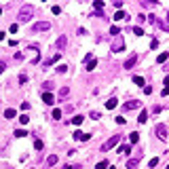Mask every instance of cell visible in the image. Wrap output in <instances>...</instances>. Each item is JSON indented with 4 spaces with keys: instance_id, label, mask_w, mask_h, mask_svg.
Here are the masks:
<instances>
[{
    "instance_id": "21",
    "label": "cell",
    "mask_w": 169,
    "mask_h": 169,
    "mask_svg": "<svg viewBox=\"0 0 169 169\" xmlns=\"http://www.w3.org/2000/svg\"><path fill=\"white\" fill-rule=\"evenodd\" d=\"M93 6L97 8V11H104V0H95V2H93Z\"/></svg>"
},
{
    "instance_id": "35",
    "label": "cell",
    "mask_w": 169,
    "mask_h": 169,
    "mask_svg": "<svg viewBox=\"0 0 169 169\" xmlns=\"http://www.w3.org/2000/svg\"><path fill=\"white\" fill-rule=\"evenodd\" d=\"M133 34H135V36H142V34H144V30H142V28H133Z\"/></svg>"
},
{
    "instance_id": "2",
    "label": "cell",
    "mask_w": 169,
    "mask_h": 169,
    "mask_svg": "<svg viewBox=\"0 0 169 169\" xmlns=\"http://www.w3.org/2000/svg\"><path fill=\"white\" fill-rule=\"evenodd\" d=\"M140 106H142L140 100H131V102H125V104H123V110H125V112H129V110H137Z\"/></svg>"
},
{
    "instance_id": "38",
    "label": "cell",
    "mask_w": 169,
    "mask_h": 169,
    "mask_svg": "<svg viewBox=\"0 0 169 169\" xmlns=\"http://www.w3.org/2000/svg\"><path fill=\"white\" fill-rule=\"evenodd\" d=\"M116 123H119V125H125V123H127V121H125V119H123V116H116Z\"/></svg>"
},
{
    "instance_id": "17",
    "label": "cell",
    "mask_w": 169,
    "mask_h": 169,
    "mask_svg": "<svg viewBox=\"0 0 169 169\" xmlns=\"http://www.w3.org/2000/svg\"><path fill=\"white\" fill-rule=\"evenodd\" d=\"M129 15H125L123 11H116V15H114V21H121V19H127Z\"/></svg>"
},
{
    "instance_id": "9",
    "label": "cell",
    "mask_w": 169,
    "mask_h": 169,
    "mask_svg": "<svg viewBox=\"0 0 169 169\" xmlns=\"http://www.w3.org/2000/svg\"><path fill=\"white\" fill-rule=\"evenodd\" d=\"M66 44H68V38H66V36H59V38H57V42H55V47L61 51V49H66Z\"/></svg>"
},
{
    "instance_id": "14",
    "label": "cell",
    "mask_w": 169,
    "mask_h": 169,
    "mask_svg": "<svg viewBox=\"0 0 169 169\" xmlns=\"http://www.w3.org/2000/svg\"><path fill=\"white\" fill-rule=\"evenodd\" d=\"M57 59H59V53H57V55H53V57H49V59H44V64H42V66H44V68H49L51 64H55Z\"/></svg>"
},
{
    "instance_id": "28",
    "label": "cell",
    "mask_w": 169,
    "mask_h": 169,
    "mask_svg": "<svg viewBox=\"0 0 169 169\" xmlns=\"http://www.w3.org/2000/svg\"><path fill=\"white\" fill-rule=\"evenodd\" d=\"M119 152L127 154V152H131V148H129V146H119Z\"/></svg>"
},
{
    "instance_id": "24",
    "label": "cell",
    "mask_w": 169,
    "mask_h": 169,
    "mask_svg": "<svg viewBox=\"0 0 169 169\" xmlns=\"http://www.w3.org/2000/svg\"><path fill=\"white\" fill-rule=\"evenodd\" d=\"M59 97H61V100L68 97V87H61V89H59Z\"/></svg>"
},
{
    "instance_id": "34",
    "label": "cell",
    "mask_w": 169,
    "mask_h": 169,
    "mask_svg": "<svg viewBox=\"0 0 169 169\" xmlns=\"http://www.w3.org/2000/svg\"><path fill=\"white\" fill-rule=\"evenodd\" d=\"M61 169H81V165H68V163H66Z\"/></svg>"
},
{
    "instance_id": "8",
    "label": "cell",
    "mask_w": 169,
    "mask_h": 169,
    "mask_svg": "<svg viewBox=\"0 0 169 169\" xmlns=\"http://www.w3.org/2000/svg\"><path fill=\"white\" fill-rule=\"evenodd\" d=\"M42 102L53 106V104H55V97H53V93H42Z\"/></svg>"
},
{
    "instance_id": "20",
    "label": "cell",
    "mask_w": 169,
    "mask_h": 169,
    "mask_svg": "<svg viewBox=\"0 0 169 169\" xmlns=\"http://www.w3.org/2000/svg\"><path fill=\"white\" fill-rule=\"evenodd\" d=\"M137 121H140V123H146V121H148V112H146V110H142V112H140V116H137Z\"/></svg>"
},
{
    "instance_id": "5",
    "label": "cell",
    "mask_w": 169,
    "mask_h": 169,
    "mask_svg": "<svg viewBox=\"0 0 169 169\" xmlns=\"http://www.w3.org/2000/svg\"><path fill=\"white\" fill-rule=\"evenodd\" d=\"M154 133H156V137H158V140H163V142L167 140V127H165V125H156Z\"/></svg>"
},
{
    "instance_id": "22",
    "label": "cell",
    "mask_w": 169,
    "mask_h": 169,
    "mask_svg": "<svg viewBox=\"0 0 169 169\" xmlns=\"http://www.w3.org/2000/svg\"><path fill=\"white\" fill-rule=\"evenodd\" d=\"M110 34H112L114 38H116V36H121V30L116 28V25H112V28H110Z\"/></svg>"
},
{
    "instance_id": "45",
    "label": "cell",
    "mask_w": 169,
    "mask_h": 169,
    "mask_svg": "<svg viewBox=\"0 0 169 169\" xmlns=\"http://www.w3.org/2000/svg\"><path fill=\"white\" fill-rule=\"evenodd\" d=\"M165 169H169V165H167V167H165Z\"/></svg>"
},
{
    "instance_id": "12",
    "label": "cell",
    "mask_w": 169,
    "mask_h": 169,
    "mask_svg": "<svg viewBox=\"0 0 169 169\" xmlns=\"http://www.w3.org/2000/svg\"><path fill=\"white\" fill-rule=\"evenodd\" d=\"M116 104H119L116 97H110V100L106 102V108H108V110H114V108H116Z\"/></svg>"
},
{
    "instance_id": "15",
    "label": "cell",
    "mask_w": 169,
    "mask_h": 169,
    "mask_svg": "<svg viewBox=\"0 0 169 169\" xmlns=\"http://www.w3.org/2000/svg\"><path fill=\"white\" fill-rule=\"evenodd\" d=\"M55 163H57V154H49V156H47V165H49V167H53Z\"/></svg>"
},
{
    "instance_id": "16",
    "label": "cell",
    "mask_w": 169,
    "mask_h": 169,
    "mask_svg": "<svg viewBox=\"0 0 169 169\" xmlns=\"http://www.w3.org/2000/svg\"><path fill=\"white\" fill-rule=\"evenodd\" d=\"M129 140H131V144H137V142H140V133H137V131L129 133Z\"/></svg>"
},
{
    "instance_id": "41",
    "label": "cell",
    "mask_w": 169,
    "mask_h": 169,
    "mask_svg": "<svg viewBox=\"0 0 169 169\" xmlns=\"http://www.w3.org/2000/svg\"><path fill=\"white\" fill-rule=\"evenodd\" d=\"M4 40V32H0V42H2Z\"/></svg>"
},
{
    "instance_id": "43",
    "label": "cell",
    "mask_w": 169,
    "mask_h": 169,
    "mask_svg": "<svg viewBox=\"0 0 169 169\" xmlns=\"http://www.w3.org/2000/svg\"><path fill=\"white\" fill-rule=\"evenodd\" d=\"M165 70H167V72H169V64H167V68H165Z\"/></svg>"
},
{
    "instance_id": "37",
    "label": "cell",
    "mask_w": 169,
    "mask_h": 169,
    "mask_svg": "<svg viewBox=\"0 0 169 169\" xmlns=\"http://www.w3.org/2000/svg\"><path fill=\"white\" fill-rule=\"evenodd\" d=\"M66 70H68V66H59V68H57V72H59V74H64Z\"/></svg>"
},
{
    "instance_id": "33",
    "label": "cell",
    "mask_w": 169,
    "mask_h": 169,
    "mask_svg": "<svg viewBox=\"0 0 169 169\" xmlns=\"http://www.w3.org/2000/svg\"><path fill=\"white\" fill-rule=\"evenodd\" d=\"M51 87H53V83H49V81L44 83V85H42V89H44V93H49V89H51Z\"/></svg>"
},
{
    "instance_id": "26",
    "label": "cell",
    "mask_w": 169,
    "mask_h": 169,
    "mask_svg": "<svg viewBox=\"0 0 169 169\" xmlns=\"http://www.w3.org/2000/svg\"><path fill=\"white\" fill-rule=\"evenodd\" d=\"M53 119H55V121H59V119H61V110H59V108L53 110Z\"/></svg>"
},
{
    "instance_id": "1",
    "label": "cell",
    "mask_w": 169,
    "mask_h": 169,
    "mask_svg": "<svg viewBox=\"0 0 169 169\" xmlns=\"http://www.w3.org/2000/svg\"><path fill=\"white\" fill-rule=\"evenodd\" d=\"M32 17H34V6H32V4H23V6L19 8V13H17V19H19L21 23L30 21Z\"/></svg>"
},
{
    "instance_id": "18",
    "label": "cell",
    "mask_w": 169,
    "mask_h": 169,
    "mask_svg": "<svg viewBox=\"0 0 169 169\" xmlns=\"http://www.w3.org/2000/svg\"><path fill=\"white\" fill-rule=\"evenodd\" d=\"M167 59H169V53H161V55L156 57V61H158V64H165Z\"/></svg>"
},
{
    "instance_id": "31",
    "label": "cell",
    "mask_w": 169,
    "mask_h": 169,
    "mask_svg": "<svg viewBox=\"0 0 169 169\" xmlns=\"http://www.w3.org/2000/svg\"><path fill=\"white\" fill-rule=\"evenodd\" d=\"M15 135H17V137H25V135H28V133H25L23 129H17V131H15Z\"/></svg>"
},
{
    "instance_id": "4",
    "label": "cell",
    "mask_w": 169,
    "mask_h": 169,
    "mask_svg": "<svg viewBox=\"0 0 169 169\" xmlns=\"http://www.w3.org/2000/svg\"><path fill=\"white\" fill-rule=\"evenodd\" d=\"M32 30L34 32H47V30H51V23L49 21H38V23H34Z\"/></svg>"
},
{
    "instance_id": "32",
    "label": "cell",
    "mask_w": 169,
    "mask_h": 169,
    "mask_svg": "<svg viewBox=\"0 0 169 169\" xmlns=\"http://www.w3.org/2000/svg\"><path fill=\"white\" fill-rule=\"evenodd\" d=\"M34 148H36V150H42V142H40V140H34Z\"/></svg>"
},
{
    "instance_id": "25",
    "label": "cell",
    "mask_w": 169,
    "mask_h": 169,
    "mask_svg": "<svg viewBox=\"0 0 169 169\" xmlns=\"http://www.w3.org/2000/svg\"><path fill=\"white\" fill-rule=\"evenodd\" d=\"M28 121H30L28 114H21V116H19V123H21V125H28Z\"/></svg>"
},
{
    "instance_id": "27",
    "label": "cell",
    "mask_w": 169,
    "mask_h": 169,
    "mask_svg": "<svg viewBox=\"0 0 169 169\" xmlns=\"http://www.w3.org/2000/svg\"><path fill=\"white\" fill-rule=\"evenodd\" d=\"M106 167H108V161H100L95 165V169H106Z\"/></svg>"
},
{
    "instance_id": "30",
    "label": "cell",
    "mask_w": 169,
    "mask_h": 169,
    "mask_svg": "<svg viewBox=\"0 0 169 169\" xmlns=\"http://www.w3.org/2000/svg\"><path fill=\"white\" fill-rule=\"evenodd\" d=\"M133 83H135V85H144V78H142V76H133Z\"/></svg>"
},
{
    "instance_id": "29",
    "label": "cell",
    "mask_w": 169,
    "mask_h": 169,
    "mask_svg": "<svg viewBox=\"0 0 169 169\" xmlns=\"http://www.w3.org/2000/svg\"><path fill=\"white\" fill-rule=\"evenodd\" d=\"M156 165H158V158H150V161H148V167H150V169L156 167Z\"/></svg>"
},
{
    "instance_id": "11",
    "label": "cell",
    "mask_w": 169,
    "mask_h": 169,
    "mask_svg": "<svg viewBox=\"0 0 169 169\" xmlns=\"http://www.w3.org/2000/svg\"><path fill=\"white\" fill-rule=\"evenodd\" d=\"M137 163H140V156L129 158V161H127V169H137Z\"/></svg>"
},
{
    "instance_id": "42",
    "label": "cell",
    "mask_w": 169,
    "mask_h": 169,
    "mask_svg": "<svg viewBox=\"0 0 169 169\" xmlns=\"http://www.w3.org/2000/svg\"><path fill=\"white\" fill-rule=\"evenodd\" d=\"M106 169H116V167H112V165H108V167H106Z\"/></svg>"
},
{
    "instance_id": "39",
    "label": "cell",
    "mask_w": 169,
    "mask_h": 169,
    "mask_svg": "<svg viewBox=\"0 0 169 169\" xmlns=\"http://www.w3.org/2000/svg\"><path fill=\"white\" fill-rule=\"evenodd\" d=\"M4 68H6V64H4V61H0V74L4 72Z\"/></svg>"
},
{
    "instance_id": "13",
    "label": "cell",
    "mask_w": 169,
    "mask_h": 169,
    "mask_svg": "<svg viewBox=\"0 0 169 169\" xmlns=\"http://www.w3.org/2000/svg\"><path fill=\"white\" fill-rule=\"evenodd\" d=\"M95 68H97V61H95V59H89V61H87V66H85L87 72H93Z\"/></svg>"
},
{
    "instance_id": "36",
    "label": "cell",
    "mask_w": 169,
    "mask_h": 169,
    "mask_svg": "<svg viewBox=\"0 0 169 169\" xmlns=\"http://www.w3.org/2000/svg\"><path fill=\"white\" fill-rule=\"evenodd\" d=\"M121 6H123V2H121V0H114V8H116V11H119Z\"/></svg>"
},
{
    "instance_id": "44",
    "label": "cell",
    "mask_w": 169,
    "mask_h": 169,
    "mask_svg": "<svg viewBox=\"0 0 169 169\" xmlns=\"http://www.w3.org/2000/svg\"><path fill=\"white\" fill-rule=\"evenodd\" d=\"M0 15H2V8H0Z\"/></svg>"
},
{
    "instance_id": "19",
    "label": "cell",
    "mask_w": 169,
    "mask_h": 169,
    "mask_svg": "<svg viewBox=\"0 0 169 169\" xmlns=\"http://www.w3.org/2000/svg\"><path fill=\"white\" fill-rule=\"evenodd\" d=\"M15 116H17V112H15V110H11V108L4 110V119H15Z\"/></svg>"
},
{
    "instance_id": "3",
    "label": "cell",
    "mask_w": 169,
    "mask_h": 169,
    "mask_svg": "<svg viewBox=\"0 0 169 169\" xmlns=\"http://www.w3.org/2000/svg\"><path fill=\"white\" fill-rule=\"evenodd\" d=\"M119 137H121V135H112V137H110V140L102 146V152H106V150H110V148H114V146H116V144H119Z\"/></svg>"
},
{
    "instance_id": "6",
    "label": "cell",
    "mask_w": 169,
    "mask_h": 169,
    "mask_svg": "<svg viewBox=\"0 0 169 169\" xmlns=\"http://www.w3.org/2000/svg\"><path fill=\"white\" fill-rule=\"evenodd\" d=\"M123 47H125V44H123V38L116 36V38H114V42H112V53H121Z\"/></svg>"
},
{
    "instance_id": "40",
    "label": "cell",
    "mask_w": 169,
    "mask_h": 169,
    "mask_svg": "<svg viewBox=\"0 0 169 169\" xmlns=\"http://www.w3.org/2000/svg\"><path fill=\"white\" fill-rule=\"evenodd\" d=\"M165 85H167V89H169V74L165 76Z\"/></svg>"
},
{
    "instance_id": "7",
    "label": "cell",
    "mask_w": 169,
    "mask_h": 169,
    "mask_svg": "<svg viewBox=\"0 0 169 169\" xmlns=\"http://www.w3.org/2000/svg\"><path fill=\"white\" fill-rule=\"evenodd\" d=\"M89 137H91V135H89V133H83V131H76L74 133V140L76 142H87Z\"/></svg>"
},
{
    "instance_id": "10",
    "label": "cell",
    "mask_w": 169,
    "mask_h": 169,
    "mask_svg": "<svg viewBox=\"0 0 169 169\" xmlns=\"http://www.w3.org/2000/svg\"><path fill=\"white\" fill-rule=\"evenodd\" d=\"M135 61H137V55H131V57L125 61V70H131L133 66H135Z\"/></svg>"
},
{
    "instance_id": "23",
    "label": "cell",
    "mask_w": 169,
    "mask_h": 169,
    "mask_svg": "<svg viewBox=\"0 0 169 169\" xmlns=\"http://www.w3.org/2000/svg\"><path fill=\"white\" fill-rule=\"evenodd\" d=\"M83 121H85V116H81V114L72 119V123H74V125H83Z\"/></svg>"
}]
</instances>
